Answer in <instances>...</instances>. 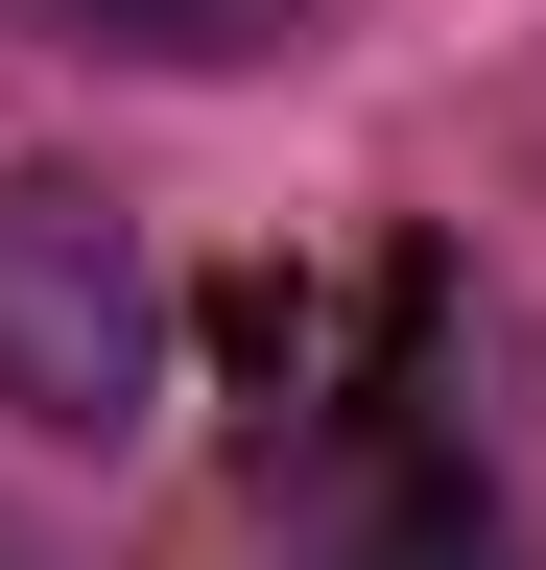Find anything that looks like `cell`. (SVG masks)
Listing matches in <instances>:
<instances>
[{
	"instance_id": "6da1fadb",
	"label": "cell",
	"mask_w": 546,
	"mask_h": 570,
	"mask_svg": "<svg viewBox=\"0 0 546 570\" xmlns=\"http://www.w3.org/2000/svg\"><path fill=\"white\" fill-rule=\"evenodd\" d=\"M167 356H190L167 238H143L96 167H0V428L143 452V428H167Z\"/></svg>"
},
{
	"instance_id": "7a4b0ae2",
	"label": "cell",
	"mask_w": 546,
	"mask_h": 570,
	"mask_svg": "<svg viewBox=\"0 0 546 570\" xmlns=\"http://www.w3.org/2000/svg\"><path fill=\"white\" fill-rule=\"evenodd\" d=\"M0 24H48L96 71H261V48H309V0H0Z\"/></svg>"
},
{
	"instance_id": "277c9868",
	"label": "cell",
	"mask_w": 546,
	"mask_h": 570,
	"mask_svg": "<svg viewBox=\"0 0 546 570\" xmlns=\"http://www.w3.org/2000/svg\"><path fill=\"white\" fill-rule=\"evenodd\" d=\"M0 570H24V547H0Z\"/></svg>"
},
{
	"instance_id": "3957f363",
	"label": "cell",
	"mask_w": 546,
	"mask_h": 570,
	"mask_svg": "<svg viewBox=\"0 0 546 570\" xmlns=\"http://www.w3.org/2000/svg\"><path fill=\"white\" fill-rule=\"evenodd\" d=\"M357 570H451V523H380V547H357Z\"/></svg>"
}]
</instances>
